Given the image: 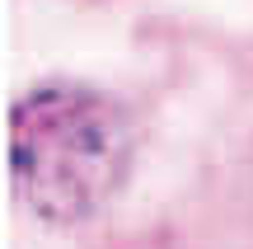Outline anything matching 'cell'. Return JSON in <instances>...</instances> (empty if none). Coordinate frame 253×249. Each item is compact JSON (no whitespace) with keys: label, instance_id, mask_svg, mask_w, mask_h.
<instances>
[{"label":"cell","instance_id":"6da1fadb","mask_svg":"<svg viewBox=\"0 0 253 249\" xmlns=\"http://www.w3.org/2000/svg\"><path fill=\"white\" fill-rule=\"evenodd\" d=\"M9 184L52 226L89 221L126 184L136 155L131 122L89 85H38L9 108Z\"/></svg>","mask_w":253,"mask_h":249}]
</instances>
